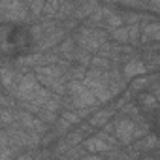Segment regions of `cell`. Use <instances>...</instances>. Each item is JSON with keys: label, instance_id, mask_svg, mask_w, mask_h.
Wrapping results in <instances>:
<instances>
[{"label": "cell", "instance_id": "obj_1", "mask_svg": "<svg viewBox=\"0 0 160 160\" xmlns=\"http://www.w3.org/2000/svg\"><path fill=\"white\" fill-rule=\"evenodd\" d=\"M34 49V36L27 25L0 23V57L19 58Z\"/></svg>", "mask_w": 160, "mask_h": 160}]
</instances>
